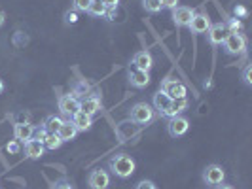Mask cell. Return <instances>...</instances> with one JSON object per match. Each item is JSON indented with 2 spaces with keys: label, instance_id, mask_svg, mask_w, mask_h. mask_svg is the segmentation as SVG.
Segmentation results:
<instances>
[{
  "label": "cell",
  "instance_id": "39",
  "mask_svg": "<svg viewBox=\"0 0 252 189\" xmlns=\"http://www.w3.org/2000/svg\"><path fill=\"white\" fill-rule=\"evenodd\" d=\"M237 13H239V15H245L247 10H245V8H235V15H237Z\"/></svg>",
  "mask_w": 252,
  "mask_h": 189
},
{
  "label": "cell",
  "instance_id": "37",
  "mask_svg": "<svg viewBox=\"0 0 252 189\" xmlns=\"http://www.w3.org/2000/svg\"><path fill=\"white\" fill-rule=\"evenodd\" d=\"M6 25V13H4V10H0V28Z\"/></svg>",
  "mask_w": 252,
  "mask_h": 189
},
{
  "label": "cell",
  "instance_id": "4",
  "mask_svg": "<svg viewBox=\"0 0 252 189\" xmlns=\"http://www.w3.org/2000/svg\"><path fill=\"white\" fill-rule=\"evenodd\" d=\"M222 46H224V51L229 53V55H241L243 51L247 50V40L239 32H229Z\"/></svg>",
  "mask_w": 252,
  "mask_h": 189
},
{
  "label": "cell",
  "instance_id": "20",
  "mask_svg": "<svg viewBox=\"0 0 252 189\" xmlns=\"http://www.w3.org/2000/svg\"><path fill=\"white\" fill-rule=\"evenodd\" d=\"M188 108V97L186 99H175V101H171V106H169V110L165 112L163 117H175V115H182V112Z\"/></svg>",
  "mask_w": 252,
  "mask_h": 189
},
{
  "label": "cell",
  "instance_id": "33",
  "mask_svg": "<svg viewBox=\"0 0 252 189\" xmlns=\"http://www.w3.org/2000/svg\"><path fill=\"white\" fill-rule=\"evenodd\" d=\"M53 189H74L72 188V184H70V182H68V180H59V182H55V188Z\"/></svg>",
  "mask_w": 252,
  "mask_h": 189
},
{
  "label": "cell",
  "instance_id": "16",
  "mask_svg": "<svg viewBox=\"0 0 252 189\" xmlns=\"http://www.w3.org/2000/svg\"><path fill=\"white\" fill-rule=\"evenodd\" d=\"M23 144H25V146H23V151H25V155L29 157V159H40V157L44 155V151H46L44 144L34 138L27 140V142H23Z\"/></svg>",
  "mask_w": 252,
  "mask_h": 189
},
{
  "label": "cell",
  "instance_id": "1",
  "mask_svg": "<svg viewBox=\"0 0 252 189\" xmlns=\"http://www.w3.org/2000/svg\"><path fill=\"white\" fill-rule=\"evenodd\" d=\"M108 166H110L114 176L126 180V178H129L135 172L137 163H135V159H133L131 155H127V153H118V155H114L112 159L108 161Z\"/></svg>",
  "mask_w": 252,
  "mask_h": 189
},
{
  "label": "cell",
  "instance_id": "13",
  "mask_svg": "<svg viewBox=\"0 0 252 189\" xmlns=\"http://www.w3.org/2000/svg\"><path fill=\"white\" fill-rule=\"evenodd\" d=\"M99 110H101V97L99 95H89V97L80 101V112L88 113L93 117Z\"/></svg>",
  "mask_w": 252,
  "mask_h": 189
},
{
  "label": "cell",
  "instance_id": "30",
  "mask_svg": "<svg viewBox=\"0 0 252 189\" xmlns=\"http://www.w3.org/2000/svg\"><path fill=\"white\" fill-rule=\"evenodd\" d=\"M4 150L8 151V153H19V151H21V146H19L17 140H10V142L4 146Z\"/></svg>",
  "mask_w": 252,
  "mask_h": 189
},
{
  "label": "cell",
  "instance_id": "5",
  "mask_svg": "<svg viewBox=\"0 0 252 189\" xmlns=\"http://www.w3.org/2000/svg\"><path fill=\"white\" fill-rule=\"evenodd\" d=\"M57 108H59V112L66 115L68 119L74 115V113L80 112V99L74 97L72 93H68V95H61L59 97V101H57Z\"/></svg>",
  "mask_w": 252,
  "mask_h": 189
},
{
  "label": "cell",
  "instance_id": "27",
  "mask_svg": "<svg viewBox=\"0 0 252 189\" xmlns=\"http://www.w3.org/2000/svg\"><path fill=\"white\" fill-rule=\"evenodd\" d=\"M91 0H72V10L76 12H88Z\"/></svg>",
  "mask_w": 252,
  "mask_h": 189
},
{
  "label": "cell",
  "instance_id": "2",
  "mask_svg": "<svg viewBox=\"0 0 252 189\" xmlns=\"http://www.w3.org/2000/svg\"><path fill=\"white\" fill-rule=\"evenodd\" d=\"M131 121L137 123V125H146L154 119V108H152L148 102H137L133 108H131Z\"/></svg>",
  "mask_w": 252,
  "mask_h": 189
},
{
  "label": "cell",
  "instance_id": "6",
  "mask_svg": "<svg viewBox=\"0 0 252 189\" xmlns=\"http://www.w3.org/2000/svg\"><path fill=\"white\" fill-rule=\"evenodd\" d=\"M188 129H189V121H188V117H184V115L169 117V121H167V133H169L173 138L184 136V135L188 133Z\"/></svg>",
  "mask_w": 252,
  "mask_h": 189
},
{
  "label": "cell",
  "instance_id": "25",
  "mask_svg": "<svg viewBox=\"0 0 252 189\" xmlns=\"http://www.w3.org/2000/svg\"><path fill=\"white\" fill-rule=\"evenodd\" d=\"M86 93H89V83H86V81H78L74 85V91H72V95L74 97H82V95H86Z\"/></svg>",
  "mask_w": 252,
  "mask_h": 189
},
{
  "label": "cell",
  "instance_id": "8",
  "mask_svg": "<svg viewBox=\"0 0 252 189\" xmlns=\"http://www.w3.org/2000/svg\"><path fill=\"white\" fill-rule=\"evenodd\" d=\"M224 178H226V172H224V168L222 166H218V164H209L205 170H203V182L207 184V186H220L222 182H224Z\"/></svg>",
  "mask_w": 252,
  "mask_h": 189
},
{
  "label": "cell",
  "instance_id": "3",
  "mask_svg": "<svg viewBox=\"0 0 252 189\" xmlns=\"http://www.w3.org/2000/svg\"><path fill=\"white\" fill-rule=\"evenodd\" d=\"M159 91H163L165 95L169 97V99H186L188 97V89L184 83H180L177 80H161V89Z\"/></svg>",
  "mask_w": 252,
  "mask_h": 189
},
{
  "label": "cell",
  "instance_id": "36",
  "mask_svg": "<svg viewBox=\"0 0 252 189\" xmlns=\"http://www.w3.org/2000/svg\"><path fill=\"white\" fill-rule=\"evenodd\" d=\"M104 15H106V17H108V19L112 21L114 15H116V8H106V13H104Z\"/></svg>",
  "mask_w": 252,
  "mask_h": 189
},
{
  "label": "cell",
  "instance_id": "32",
  "mask_svg": "<svg viewBox=\"0 0 252 189\" xmlns=\"http://www.w3.org/2000/svg\"><path fill=\"white\" fill-rule=\"evenodd\" d=\"M226 27H227V30H229V32H237V30L241 28V21L239 19H231L229 23H226Z\"/></svg>",
  "mask_w": 252,
  "mask_h": 189
},
{
  "label": "cell",
  "instance_id": "10",
  "mask_svg": "<svg viewBox=\"0 0 252 189\" xmlns=\"http://www.w3.org/2000/svg\"><path fill=\"white\" fill-rule=\"evenodd\" d=\"M229 30H227L226 23H216V25H211L209 30H207V40L213 44V46H222L224 40L227 38Z\"/></svg>",
  "mask_w": 252,
  "mask_h": 189
},
{
  "label": "cell",
  "instance_id": "17",
  "mask_svg": "<svg viewBox=\"0 0 252 189\" xmlns=\"http://www.w3.org/2000/svg\"><path fill=\"white\" fill-rule=\"evenodd\" d=\"M171 101H173V99H169L163 91H158V93L154 95V101H152L154 102V110H158V113L163 117L165 112H167L169 106H171Z\"/></svg>",
  "mask_w": 252,
  "mask_h": 189
},
{
  "label": "cell",
  "instance_id": "34",
  "mask_svg": "<svg viewBox=\"0 0 252 189\" xmlns=\"http://www.w3.org/2000/svg\"><path fill=\"white\" fill-rule=\"evenodd\" d=\"M161 6L167 8V10H173L178 6V0H161Z\"/></svg>",
  "mask_w": 252,
  "mask_h": 189
},
{
  "label": "cell",
  "instance_id": "24",
  "mask_svg": "<svg viewBox=\"0 0 252 189\" xmlns=\"http://www.w3.org/2000/svg\"><path fill=\"white\" fill-rule=\"evenodd\" d=\"M142 6L148 13H158L161 12V0H142Z\"/></svg>",
  "mask_w": 252,
  "mask_h": 189
},
{
  "label": "cell",
  "instance_id": "22",
  "mask_svg": "<svg viewBox=\"0 0 252 189\" xmlns=\"http://www.w3.org/2000/svg\"><path fill=\"white\" fill-rule=\"evenodd\" d=\"M63 144L64 142L59 138V135H57V133H50V135H48V138L44 140V148H46V150H51V151L59 150Z\"/></svg>",
  "mask_w": 252,
  "mask_h": 189
},
{
  "label": "cell",
  "instance_id": "38",
  "mask_svg": "<svg viewBox=\"0 0 252 189\" xmlns=\"http://www.w3.org/2000/svg\"><path fill=\"white\" fill-rule=\"evenodd\" d=\"M215 189H233V188H231V186H226V184L222 182L220 186H215Z\"/></svg>",
  "mask_w": 252,
  "mask_h": 189
},
{
  "label": "cell",
  "instance_id": "11",
  "mask_svg": "<svg viewBox=\"0 0 252 189\" xmlns=\"http://www.w3.org/2000/svg\"><path fill=\"white\" fill-rule=\"evenodd\" d=\"M209 27H211V19H209L207 13H193L188 28L193 34H205L209 30Z\"/></svg>",
  "mask_w": 252,
  "mask_h": 189
},
{
  "label": "cell",
  "instance_id": "40",
  "mask_svg": "<svg viewBox=\"0 0 252 189\" xmlns=\"http://www.w3.org/2000/svg\"><path fill=\"white\" fill-rule=\"evenodd\" d=\"M4 91V81H2V78H0V93Z\"/></svg>",
  "mask_w": 252,
  "mask_h": 189
},
{
  "label": "cell",
  "instance_id": "9",
  "mask_svg": "<svg viewBox=\"0 0 252 189\" xmlns=\"http://www.w3.org/2000/svg\"><path fill=\"white\" fill-rule=\"evenodd\" d=\"M88 184L91 189H106L110 186V174L102 168H95V170L89 172Z\"/></svg>",
  "mask_w": 252,
  "mask_h": 189
},
{
  "label": "cell",
  "instance_id": "28",
  "mask_svg": "<svg viewBox=\"0 0 252 189\" xmlns=\"http://www.w3.org/2000/svg\"><path fill=\"white\" fill-rule=\"evenodd\" d=\"M64 23H66V25L78 23V12H76V10H68V12L64 13Z\"/></svg>",
  "mask_w": 252,
  "mask_h": 189
},
{
  "label": "cell",
  "instance_id": "14",
  "mask_svg": "<svg viewBox=\"0 0 252 189\" xmlns=\"http://www.w3.org/2000/svg\"><path fill=\"white\" fill-rule=\"evenodd\" d=\"M32 135H34V125L31 121L15 123L13 125V138L17 140V142H27V140L32 138Z\"/></svg>",
  "mask_w": 252,
  "mask_h": 189
},
{
  "label": "cell",
  "instance_id": "15",
  "mask_svg": "<svg viewBox=\"0 0 252 189\" xmlns=\"http://www.w3.org/2000/svg\"><path fill=\"white\" fill-rule=\"evenodd\" d=\"M131 64H133L135 68H139V70L150 72V68L154 66V57H152L150 51H139V53H135Z\"/></svg>",
  "mask_w": 252,
  "mask_h": 189
},
{
  "label": "cell",
  "instance_id": "18",
  "mask_svg": "<svg viewBox=\"0 0 252 189\" xmlns=\"http://www.w3.org/2000/svg\"><path fill=\"white\" fill-rule=\"evenodd\" d=\"M70 121L74 123V127L78 129V133H80V131H89L91 125H93V117L88 115V113H84V112L74 113V115L70 117Z\"/></svg>",
  "mask_w": 252,
  "mask_h": 189
},
{
  "label": "cell",
  "instance_id": "21",
  "mask_svg": "<svg viewBox=\"0 0 252 189\" xmlns=\"http://www.w3.org/2000/svg\"><path fill=\"white\" fill-rule=\"evenodd\" d=\"M63 121L64 119H61L59 115H48V117L44 119V123H42V125H44V129H46L48 133H57V131H59V127L63 125Z\"/></svg>",
  "mask_w": 252,
  "mask_h": 189
},
{
  "label": "cell",
  "instance_id": "35",
  "mask_svg": "<svg viewBox=\"0 0 252 189\" xmlns=\"http://www.w3.org/2000/svg\"><path fill=\"white\" fill-rule=\"evenodd\" d=\"M101 2L106 8H118V4H120V0H101Z\"/></svg>",
  "mask_w": 252,
  "mask_h": 189
},
{
  "label": "cell",
  "instance_id": "26",
  "mask_svg": "<svg viewBox=\"0 0 252 189\" xmlns=\"http://www.w3.org/2000/svg\"><path fill=\"white\" fill-rule=\"evenodd\" d=\"M48 135H50V133L44 129V125H40V127H34V135H32V138L44 144V140L48 138Z\"/></svg>",
  "mask_w": 252,
  "mask_h": 189
},
{
  "label": "cell",
  "instance_id": "29",
  "mask_svg": "<svg viewBox=\"0 0 252 189\" xmlns=\"http://www.w3.org/2000/svg\"><path fill=\"white\" fill-rule=\"evenodd\" d=\"M243 81H245L249 87L252 85V66L251 64H247V66L243 68Z\"/></svg>",
  "mask_w": 252,
  "mask_h": 189
},
{
  "label": "cell",
  "instance_id": "12",
  "mask_svg": "<svg viewBox=\"0 0 252 189\" xmlns=\"http://www.w3.org/2000/svg\"><path fill=\"white\" fill-rule=\"evenodd\" d=\"M193 13L195 12L188 6H177V8H173V21L177 27H188Z\"/></svg>",
  "mask_w": 252,
  "mask_h": 189
},
{
  "label": "cell",
  "instance_id": "31",
  "mask_svg": "<svg viewBox=\"0 0 252 189\" xmlns=\"http://www.w3.org/2000/svg\"><path fill=\"white\" fill-rule=\"evenodd\" d=\"M135 189H158V188H156V184L150 182V180H142V182H139L135 186Z\"/></svg>",
  "mask_w": 252,
  "mask_h": 189
},
{
  "label": "cell",
  "instance_id": "19",
  "mask_svg": "<svg viewBox=\"0 0 252 189\" xmlns=\"http://www.w3.org/2000/svg\"><path fill=\"white\" fill-rule=\"evenodd\" d=\"M57 135H59V138L63 140V142H70V140L76 138V135H78V129H76L74 123H72L70 119H66V121H63V125L59 127Z\"/></svg>",
  "mask_w": 252,
  "mask_h": 189
},
{
  "label": "cell",
  "instance_id": "23",
  "mask_svg": "<svg viewBox=\"0 0 252 189\" xmlns=\"http://www.w3.org/2000/svg\"><path fill=\"white\" fill-rule=\"evenodd\" d=\"M88 13L93 15V17H104L106 6L102 4L101 0H91V4H89V8H88Z\"/></svg>",
  "mask_w": 252,
  "mask_h": 189
},
{
  "label": "cell",
  "instance_id": "7",
  "mask_svg": "<svg viewBox=\"0 0 252 189\" xmlns=\"http://www.w3.org/2000/svg\"><path fill=\"white\" fill-rule=\"evenodd\" d=\"M127 78H129V83L135 89H144V87H148V83H150V72L139 70V68H135L133 64L127 68Z\"/></svg>",
  "mask_w": 252,
  "mask_h": 189
}]
</instances>
